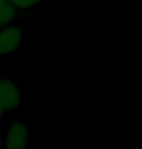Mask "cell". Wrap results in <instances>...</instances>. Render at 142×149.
<instances>
[{
    "label": "cell",
    "mask_w": 142,
    "mask_h": 149,
    "mask_svg": "<svg viewBox=\"0 0 142 149\" xmlns=\"http://www.w3.org/2000/svg\"><path fill=\"white\" fill-rule=\"evenodd\" d=\"M29 144V128L19 119L7 126L3 136L4 149H27Z\"/></svg>",
    "instance_id": "cell-1"
},
{
    "label": "cell",
    "mask_w": 142,
    "mask_h": 149,
    "mask_svg": "<svg viewBox=\"0 0 142 149\" xmlns=\"http://www.w3.org/2000/svg\"><path fill=\"white\" fill-rule=\"evenodd\" d=\"M26 16V14L16 10L9 0H0V27L17 22L18 19H23Z\"/></svg>",
    "instance_id": "cell-4"
},
{
    "label": "cell",
    "mask_w": 142,
    "mask_h": 149,
    "mask_svg": "<svg viewBox=\"0 0 142 149\" xmlns=\"http://www.w3.org/2000/svg\"><path fill=\"white\" fill-rule=\"evenodd\" d=\"M3 136H4L3 128L0 125V149H2V146H3Z\"/></svg>",
    "instance_id": "cell-6"
},
{
    "label": "cell",
    "mask_w": 142,
    "mask_h": 149,
    "mask_svg": "<svg viewBox=\"0 0 142 149\" xmlns=\"http://www.w3.org/2000/svg\"><path fill=\"white\" fill-rule=\"evenodd\" d=\"M5 113H6V111L4 110V108L2 107L1 104H0V119H1V118L4 116V114H5Z\"/></svg>",
    "instance_id": "cell-7"
},
{
    "label": "cell",
    "mask_w": 142,
    "mask_h": 149,
    "mask_svg": "<svg viewBox=\"0 0 142 149\" xmlns=\"http://www.w3.org/2000/svg\"><path fill=\"white\" fill-rule=\"evenodd\" d=\"M44 1L46 0H9V2L16 10L24 14L31 11L33 8L42 4Z\"/></svg>",
    "instance_id": "cell-5"
},
{
    "label": "cell",
    "mask_w": 142,
    "mask_h": 149,
    "mask_svg": "<svg viewBox=\"0 0 142 149\" xmlns=\"http://www.w3.org/2000/svg\"><path fill=\"white\" fill-rule=\"evenodd\" d=\"M24 29L18 22L0 27V57L12 55L24 44Z\"/></svg>",
    "instance_id": "cell-2"
},
{
    "label": "cell",
    "mask_w": 142,
    "mask_h": 149,
    "mask_svg": "<svg viewBox=\"0 0 142 149\" xmlns=\"http://www.w3.org/2000/svg\"><path fill=\"white\" fill-rule=\"evenodd\" d=\"M23 102V92L15 81L0 77V104L5 111H14Z\"/></svg>",
    "instance_id": "cell-3"
}]
</instances>
